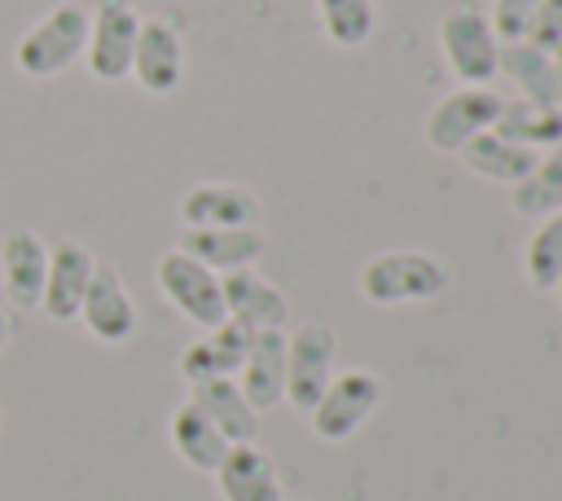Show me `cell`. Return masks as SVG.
I'll list each match as a JSON object with an SVG mask.
<instances>
[{
  "instance_id": "cell-10",
  "label": "cell",
  "mask_w": 562,
  "mask_h": 501,
  "mask_svg": "<svg viewBox=\"0 0 562 501\" xmlns=\"http://www.w3.org/2000/svg\"><path fill=\"white\" fill-rule=\"evenodd\" d=\"M220 290H224V316L233 325H241L246 334H259V330H285V316H290V299L255 268H233L220 277Z\"/></svg>"
},
{
  "instance_id": "cell-6",
  "label": "cell",
  "mask_w": 562,
  "mask_h": 501,
  "mask_svg": "<svg viewBox=\"0 0 562 501\" xmlns=\"http://www.w3.org/2000/svg\"><path fill=\"white\" fill-rule=\"evenodd\" d=\"M334 360H338V334L325 321H303L299 330L285 334V404L294 413H312V404L321 400L325 382L334 378Z\"/></svg>"
},
{
  "instance_id": "cell-23",
  "label": "cell",
  "mask_w": 562,
  "mask_h": 501,
  "mask_svg": "<svg viewBox=\"0 0 562 501\" xmlns=\"http://www.w3.org/2000/svg\"><path fill=\"white\" fill-rule=\"evenodd\" d=\"M492 132H501L505 141H518L527 149H553L562 145V105H540V101H501V114L492 123Z\"/></svg>"
},
{
  "instance_id": "cell-29",
  "label": "cell",
  "mask_w": 562,
  "mask_h": 501,
  "mask_svg": "<svg viewBox=\"0 0 562 501\" xmlns=\"http://www.w3.org/2000/svg\"><path fill=\"white\" fill-rule=\"evenodd\" d=\"M549 57H553V79H558V105H562V44H558V48H553Z\"/></svg>"
},
{
  "instance_id": "cell-15",
  "label": "cell",
  "mask_w": 562,
  "mask_h": 501,
  "mask_svg": "<svg viewBox=\"0 0 562 501\" xmlns=\"http://www.w3.org/2000/svg\"><path fill=\"white\" fill-rule=\"evenodd\" d=\"M237 387L250 400L255 413L277 409L285 400V330H259L250 334L246 360L237 369Z\"/></svg>"
},
{
  "instance_id": "cell-27",
  "label": "cell",
  "mask_w": 562,
  "mask_h": 501,
  "mask_svg": "<svg viewBox=\"0 0 562 501\" xmlns=\"http://www.w3.org/2000/svg\"><path fill=\"white\" fill-rule=\"evenodd\" d=\"M536 4H540V0H492V13H487L492 35H496L501 44L522 40V35H527V22H531V13H536Z\"/></svg>"
},
{
  "instance_id": "cell-28",
  "label": "cell",
  "mask_w": 562,
  "mask_h": 501,
  "mask_svg": "<svg viewBox=\"0 0 562 501\" xmlns=\"http://www.w3.org/2000/svg\"><path fill=\"white\" fill-rule=\"evenodd\" d=\"M531 48L540 53H553L562 44V0H540L531 22H527V35H522Z\"/></svg>"
},
{
  "instance_id": "cell-20",
  "label": "cell",
  "mask_w": 562,
  "mask_h": 501,
  "mask_svg": "<svg viewBox=\"0 0 562 501\" xmlns=\"http://www.w3.org/2000/svg\"><path fill=\"white\" fill-rule=\"evenodd\" d=\"M457 158H461V167L470 171V176H479V180H492V185H518L527 171H531V163H536V149H527V145H518V141H505L501 132H479V136H470L461 149H457Z\"/></svg>"
},
{
  "instance_id": "cell-18",
  "label": "cell",
  "mask_w": 562,
  "mask_h": 501,
  "mask_svg": "<svg viewBox=\"0 0 562 501\" xmlns=\"http://www.w3.org/2000/svg\"><path fill=\"white\" fill-rule=\"evenodd\" d=\"M250 334L233 321H220L211 330H202L184 352H180V378L184 382H206V378H237L241 360H246Z\"/></svg>"
},
{
  "instance_id": "cell-12",
  "label": "cell",
  "mask_w": 562,
  "mask_h": 501,
  "mask_svg": "<svg viewBox=\"0 0 562 501\" xmlns=\"http://www.w3.org/2000/svg\"><path fill=\"white\" fill-rule=\"evenodd\" d=\"M259 215H263L259 193L233 180H206L184 189L180 198L184 229H237V224H259Z\"/></svg>"
},
{
  "instance_id": "cell-30",
  "label": "cell",
  "mask_w": 562,
  "mask_h": 501,
  "mask_svg": "<svg viewBox=\"0 0 562 501\" xmlns=\"http://www.w3.org/2000/svg\"><path fill=\"white\" fill-rule=\"evenodd\" d=\"M9 330H13V325H9V312H4V308H0V347H4V343H9Z\"/></svg>"
},
{
  "instance_id": "cell-7",
  "label": "cell",
  "mask_w": 562,
  "mask_h": 501,
  "mask_svg": "<svg viewBox=\"0 0 562 501\" xmlns=\"http://www.w3.org/2000/svg\"><path fill=\"white\" fill-rule=\"evenodd\" d=\"M136 31H140V13L132 9V0H97L88 13V44H83V62L88 75L97 84H119L132 70V48H136Z\"/></svg>"
},
{
  "instance_id": "cell-31",
  "label": "cell",
  "mask_w": 562,
  "mask_h": 501,
  "mask_svg": "<svg viewBox=\"0 0 562 501\" xmlns=\"http://www.w3.org/2000/svg\"><path fill=\"white\" fill-rule=\"evenodd\" d=\"M553 294H558V312H562V277L553 281Z\"/></svg>"
},
{
  "instance_id": "cell-9",
  "label": "cell",
  "mask_w": 562,
  "mask_h": 501,
  "mask_svg": "<svg viewBox=\"0 0 562 501\" xmlns=\"http://www.w3.org/2000/svg\"><path fill=\"white\" fill-rule=\"evenodd\" d=\"M127 75L149 97H167V92L180 88V79H184V44H180L176 22H167V18H140L136 48H132V70Z\"/></svg>"
},
{
  "instance_id": "cell-8",
  "label": "cell",
  "mask_w": 562,
  "mask_h": 501,
  "mask_svg": "<svg viewBox=\"0 0 562 501\" xmlns=\"http://www.w3.org/2000/svg\"><path fill=\"white\" fill-rule=\"evenodd\" d=\"M501 101H505V97H496L492 84H483V88L457 84L448 97H439V101L430 105V114H426V123H422L426 145H430L435 154H457L470 136H479V132H487V127L496 123Z\"/></svg>"
},
{
  "instance_id": "cell-24",
  "label": "cell",
  "mask_w": 562,
  "mask_h": 501,
  "mask_svg": "<svg viewBox=\"0 0 562 501\" xmlns=\"http://www.w3.org/2000/svg\"><path fill=\"white\" fill-rule=\"evenodd\" d=\"M509 207L527 220H544L562 211V145L536 154L531 171L518 185H509Z\"/></svg>"
},
{
  "instance_id": "cell-19",
  "label": "cell",
  "mask_w": 562,
  "mask_h": 501,
  "mask_svg": "<svg viewBox=\"0 0 562 501\" xmlns=\"http://www.w3.org/2000/svg\"><path fill=\"white\" fill-rule=\"evenodd\" d=\"M189 400L215 422V431L228 444H255L259 431V413L250 409V400L241 396L237 378H206V382H189Z\"/></svg>"
},
{
  "instance_id": "cell-5",
  "label": "cell",
  "mask_w": 562,
  "mask_h": 501,
  "mask_svg": "<svg viewBox=\"0 0 562 501\" xmlns=\"http://www.w3.org/2000/svg\"><path fill=\"white\" fill-rule=\"evenodd\" d=\"M154 281H158V294L198 330H211L224 316V290H220V272H211L206 264H198L193 255H184L180 246L162 250L158 255V268H154Z\"/></svg>"
},
{
  "instance_id": "cell-11",
  "label": "cell",
  "mask_w": 562,
  "mask_h": 501,
  "mask_svg": "<svg viewBox=\"0 0 562 501\" xmlns=\"http://www.w3.org/2000/svg\"><path fill=\"white\" fill-rule=\"evenodd\" d=\"M79 321L105 347H119L136 334V303L110 264H97L88 290H83V303H79Z\"/></svg>"
},
{
  "instance_id": "cell-25",
  "label": "cell",
  "mask_w": 562,
  "mask_h": 501,
  "mask_svg": "<svg viewBox=\"0 0 562 501\" xmlns=\"http://www.w3.org/2000/svg\"><path fill=\"white\" fill-rule=\"evenodd\" d=\"M558 277H562V211L536 220L522 246V281L531 290H553Z\"/></svg>"
},
{
  "instance_id": "cell-1",
  "label": "cell",
  "mask_w": 562,
  "mask_h": 501,
  "mask_svg": "<svg viewBox=\"0 0 562 501\" xmlns=\"http://www.w3.org/2000/svg\"><path fill=\"white\" fill-rule=\"evenodd\" d=\"M448 286V268L430 250H378L360 264L356 290L373 308H400L435 299Z\"/></svg>"
},
{
  "instance_id": "cell-3",
  "label": "cell",
  "mask_w": 562,
  "mask_h": 501,
  "mask_svg": "<svg viewBox=\"0 0 562 501\" xmlns=\"http://www.w3.org/2000/svg\"><path fill=\"white\" fill-rule=\"evenodd\" d=\"M439 53L457 84L483 88L496 79L501 40L492 35V22L479 4H448L439 18Z\"/></svg>"
},
{
  "instance_id": "cell-17",
  "label": "cell",
  "mask_w": 562,
  "mask_h": 501,
  "mask_svg": "<svg viewBox=\"0 0 562 501\" xmlns=\"http://www.w3.org/2000/svg\"><path fill=\"white\" fill-rule=\"evenodd\" d=\"M215 488L220 501H285L281 475L259 444H233L215 466Z\"/></svg>"
},
{
  "instance_id": "cell-26",
  "label": "cell",
  "mask_w": 562,
  "mask_h": 501,
  "mask_svg": "<svg viewBox=\"0 0 562 501\" xmlns=\"http://www.w3.org/2000/svg\"><path fill=\"white\" fill-rule=\"evenodd\" d=\"M316 22L329 44L360 48L373 35V0H312Z\"/></svg>"
},
{
  "instance_id": "cell-21",
  "label": "cell",
  "mask_w": 562,
  "mask_h": 501,
  "mask_svg": "<svg viewBox=\"0 0 562 501\" xmlns=\"http://www.w3.org/2000/svg\"><path fill=\"white\" fill-rule=\"evenodd\" d=\"M167 439H171L176 457H180L184 466L202 470V475H215V466H220L224 453L233 448V444L215 431V422H211L193 400L176 404V413H171V422H167Z\"/></svg>"
},
{
  "instance_id": "cell-14",
  "label": "cell",
  "mask_w": 562,
  "mask_h": 501,
  "mask_svg": "<svg viewBox=\"0 0 562 501\" xmlns=\"http://www.w3.org/2000/svg\"><path fill=\"white\" fill-rule=\"evenodd\" d=\"M44 277H48V242L31 229H13L0 246V286H4L9 308L18 312L40 308Z\"/></svg>"
},
{
  "instance_id": "cell-22",
  "label": "cell",
  "mask_w": 562,
  "mask_h": 501,
  "mask_svg": "<svg viewBox=\"0 0 562 501\" xmlns=\"http://www.w3.org/2000/svg\"><path fill=\"white\" fill-rule=\"evenodd\" d=\"M496 75H505L522 101L558 105L553 57H549V53H540V48H531L527 40H509V44H501V57H496Z\"/></svg>"
},
{
  "instance_id": "cell-4",
  "label": "cell",
  "mask_w": 562,
  "mask_h": 501,
  "mask_svg": "<svg viewBox=\"0 0 562 501\" xmlns=\"http://www.w3.org/2000/svg\"><path fill=\"white\" fill-rule=\"evenodd\" d=\"M378 404H382V378L373 369H360V365L356 369H334V378L325 382L321 400L307 413V426H312L316 439L342 444L373 417Z\"/></svg>"
},
{
  "instance_id": "cell-16",
  "label": "cell",
  "mask_w": 562,
  "mask_h": 501,
  "mask_svg": "<svg viewBox=\"0 0 562 501\" xmlns=\"http://www.w3.org/2000/svg\"><path fill=\"white\" fill-rule=\"evenodd\" d=\"M184 255L206 264L211 272H233V268H255L263 255V229L259 224H237V229H184L176 242Z\"/></svg>"
},
{
  "instance_id": "cell-13",
  "label": "cell",
  "mask_w": 562,
  "mask_h": 501,
  "mask_svg": "<svg viewBox=\"0 0 562 501\" xmlns=\"http://www.w3.org/2000/svg\"><path fill=\"white\" fill-rule=\"evenodd\" d=\"M92 272H97V255L83 242L61 237L48 250V277H44V294H40L44 316H53V321H79V303H83V290H88Z\"/></svg>"
},
{
  "instance_id": "cell-2",
  "label": "cell",
  "mask_w": 562,
  "mask_h": 501,
  "mask_svg": "<svg viewBox=\"0 0 562 501\" xmlns=\"http://www.w3.org/2000/svg\"><path fill=\"white\" fill-rule=\"evenodd\" d=\"M83 44H88V9L61 0L13 44V66L26 79H53L83 57Z\"/></svg>"
}]
</instances>
